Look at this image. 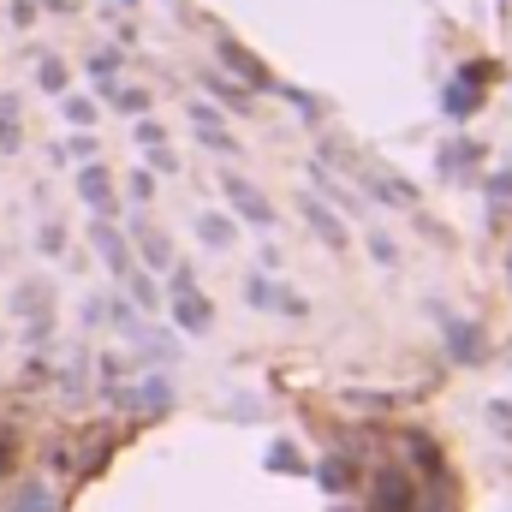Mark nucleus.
Instances as JSON below:
<instances>
[{
	"mask_svg": "<svg viewBox=\"0 0 512 512\" xmlns=\"http://www.w3.org/2000/svg\"><path fill=\"white\" fill-rule=\"evenodd\" d=\"M167 286H173V322L185 328V334H209V322H215V310H209V298L197 292V280H191V268H167Z\"/></svg>",
	"mask_w": 512,
	"mask_h": 512,
	"instance_id": "nucleus-1",
	"label": "nucleus"
},
{
	"mask_svg": "<svg viewBox=\"0 0 512 512\" xmlns=\"http://www.w3.org/2000/svg\"><path fill=\"white\" fill-rule=\"evenodd\" d=\"M215 60L239 78V84H251V90H274V78H268V66L256 60L251 48H239L233 36H215Z\"/></svg>",
	"mask_w": 512,
	"mask_h": 512,
	"instance_id": "nucleus-2",
	"label": "nucleus"
},
{
	"mask_svg": "<svg viewBox=\"0 0 512 512\" xmlns=\"http://www.w3.org/2000/svg\"><path fill=\"white\" fill-rule=\"evenodd\" d=\"M221 185H227V197H233V209H239V215H245L251 227H262V233L274 227V209H268V197H262V191H251V185H245L239 173H227Z\"/></svg>",
	"mask_w": 512,
	"mask_h": 512,
	"instance_id": "nucleus-3",
	"label": "nucleus"
},
{
	"mask_svg": "<svg viewBox=\"0 0 512 512\" xmlns=\"http://www.w3.org/2000/svg\"><path fill=\"white\" fill-rule=\"evenodd\" d=\"M18 298H24L18 310H24L30 340H42V334H48V322H54V316H48V286H42V280H24V286H18Z\"/></svg>",
	"mask_w": 512,
	"mask_h": 512,
	"instance_id": "nucleus-4",
	"label": "nucleus"
},
{
	"mask_svg": "<svg viewBox=\"0 0 512 512\" xmlns=\"http://www.w3.org/2000/svg\"><path fill=\"white\" fill-rule=\"evenodd\" d=\"M245 298H251V304H262V310H286V316H304V298L280 292V286H274V280H262V274H251V280H245Z\"/></svg>",
	"mask_w": 512,
	"mask_h": 512,
	"instance_id": "nucleus-5",
	"label": "nucleus"
},
{
	"mask_svg": "<svg viewBox=\"0 0 512 512\" xmlns=\"http://www.w3.org/2000/svg\"><path fill=\"white\" fill-rule=\"evenodd\" d=\"M78 197H84L90 209H102V215H108V209H114V173L90 161V167L78 173Z\"/></svg>",
	"mask_w": 512,
	"mask_h": 512,
	"instance_id": "nucleus-6",
	"label": "nucleus"
},
{
	"mask_svg": "<svg viewBox=\"0 0 512 512\" xmlns=\"http://www.w3.org/2000/svg\"><path fill=\"white\" fill-rule=\"evenodd\" d=\"M90 239H96L102 262L114 268V280H126V274H131V245H126V239H120V233H114L108 221H96V233H90Z\"/></svg>",
	"mask_w": 512,
	"mask_h": 512,
	"instance_id": "nucleus-7",
	"label": "nucleus"
},
{
	"mask_svg": "<svg viewBox=\"0 0 512 512\" xmlns=\"http://www.w3.org/2000/svg\"><path fill=\"white\" fill-rule=\"evenodd\" d=\"M441 328H447V340H453V358H459V364H477V358H483V334H477L471 322L441 316Z\"/></svg>",
	"mask_w": 512,
	"mask_h": 512,
	"instance_id": "nucleus-8",
	"label": "nucleus"
},
{
	"mask_svg": "<svg viewBox=\"0 0 512 512\" xmlns=\"http://www.w3.org/2000/svg\"><path fill=\"white\" fill-rule=\"evenodd\" d=\"M191 126H197V137H203L209 149H221V155H239V143L221 131V114H215V108H203V102H197V108H191Z\"/></svg>",
	"mask_w": 512,
	"mask_h": 512,
	"instance_id": "nucleus-9",
	"label": "nucleus"
},
{
	"mask_svg": "<svg viewBox=\"0 0 512 512\" xmlns=\"http://www.w3.org/2000/svg\"><path fill=\"white\" fill-rule=\"evenodd\" d=\"M304 221L316 227V239H322L328 251H346V227H340V221H334V215H328L316 197H304Z\"/></svg>",
	"mask_w": 512,
	"mask_h": 512,
	"instance_id": "nucleus-10",
	"label": "nucleus"
},
{
	"mask_svg": "<svg viewBox=\"0 0 512 512\" xmlns=\"http://www.w3.org/2000/svg\"><path fill=\"white\" fill-rule=\"evenodd\" d=\"M197 233H203V245H215V251H227V245H233V221H227V215H203V221H197Z\"/></svg>",
	"mask_w": 512,
	"mask_h": 512,
	"instance_id": "nucleus-11",
	"label": "nucleus"
},
{
	"mask_svg": "<svg viewBox=\"0 0 512 512\" xmlns=\"http://www.w3.org/2000/svg\"><path fill=\"white\" fill-rule=\"evenodd\" d=\"M18 137H24V131H18V102H12V96H0V149L12 155V149H18Z\"/></svg>",
	"mask_w": 512,
	"mask_h": 512,
	"instance_id": "nucleus-12",
	"label": "nucleus"
},
{
	"mask_svg": "<svg viewBox=\"0 0 512 512\" xmlns=\"http://www.w3.org/2000/svg\"><path fill=\"white\" fill-rule=\"evenodd\" d=\"M137 245H143V262L149 268H173V245L161 233H137Z\"/></svg>",
	"mask_w": 512,
	"mask_h": 512,
	"instance_id": "nucleus-13",
	"label": "nucleus"
},
{
	"mask_svg": "<svg viewBox=\"0 0 512 512\" xmlns=\"http://www.w3.org/2000/svg\"><path fill=\"white\" fill-rule=\"evenodd\" d=\"M120 399H137V405H149V411H167V405H173V387L167 382H143L137 393H120Z\"/></svg>",
	"mask_w": 512,
	"mask_h": 512,
	"instance_id": "nucleus-14",
	"label": "nucleus"
},
{
	"mask_svg": "<svg viewBox=\"0 0 512 512\" xmlns=\"http://www.w3.org/2000/svg\"><path fill=\"white\" fill-rule=\"evenodd\" d=\"M90 78H96V90H114V78H120V54H90Z\"/></svg>",
	"mask_w": 512,
	"mask_h": 512,
	"instance_id": "nucleus-15",
	"label": "nucleus"
},
{
	"mask_svg": "<svg viewBox=\"0 0 512 512\" xmlns=\"http://www.w3.org/2000/svg\"><path fill=\"white\" fill-rule=\"evenodd\" d=\"M405 495H411L405 483H393V477H382V489H376V512H405V507H411Z\"/></svg>",
	"mask_w": 512,
	"mask_h": 512,
	"instance_id": "nucleus-16",
	"label": "nucleus"
},
{
	"mask_svg": "<svg viewBox=\"0 0 512 512\" xmlns=\"http://www.w3.org/2000/svg\"><path fill=\"white\" fill-rule=\"evenodd\" d=\"M102 96H108L120 114H143V108H149V96H143V90H120V84H114V90H102Z\"/></svg>",
	"mask_w": 512,
	"mask_h": 512,
	"instance_id": "nucleus-17",
	"label": "nucleus"
},
{
	"mask_svg": "<svg viewBox=\"0 0 512 512\" xmlns=\"http://www.w3.org/2000/svg\"><path fill=\"white\" fill-rule=\"evenodd\" d=\"M471 108H477V90H471V84H453V90H447V114H453V120H465Z\"/></svg>",
	"mask_w": 512,
	"mask_h": 512,
	"instance_id": "nucleus-18",
	"label": "nucleus"
},
{
	"mask_svg": "<svg viewBox=\"0 0 512 512\" xmlns=\"http://www.w3.org/2000/svg\"><path fill=\"white\" fill-rule=\"evenodd\" d=\"M66 84H72L66 66H60V60H42V90H48V96H66Z\"/></svg>",
	"mask_w": 512,
	"mask_h": 512,
	"instance_id": "nucleus-19",
	"label": "nucleus"
},
{
	"mask_svg": "<svg viewBox=\"0 0 512 512\" xmlns=\"http://www.w3.org/2000/svg\"><path fill=\"white\" fill-rule=\"evenodd\" d=\"M66 120H72V126H90V120H96V108H90L84 96H66Z\"/></svg>",
	"mask_w": 512,
	"mask_h": 512,
	"instance_id": "nucleus-20",
	"label": "nucleus"
},
{
	"mask_svg": "<svg viewBox=\"0 0 512 512\" xmlns=\"http://www.w3.org/2000/svg\"><path fill=\"white\" fill-rule=\"evenodd\" d=\"M137 143H143V149H167V137H161L155 120H137Z\"/></svg>",
	"mask_w": 512,
	"mask_h": 512,
	"instance_id": "nucleus-21",
	"label": "nucleus"
},
{
	"mask_svg": "<svg viewBox=\"0 0 512 512\" xmlns=\"http://www.w3.org/2000/svg\"><path fill=\"white\" fill-rule=\"evenodd\" d=\"M203 84H209V90H215V96H221V102H233V108H239V102H245V96H239V90H233V84H227V78H221V72H209V78H203Z\"/></svg>",
	"mask_w": 512,
	"mask_h": 512,
	"instance_id": "nucleus-22",
	"label": "nucleus"
},
{
	"mask_svg": "<svg viewBox=\"0 0 512 512\" xmlns=\"http://www.w3.org/2000/svg\"><path fill=\"white\" fill-rule=\"evenodd\" d=\"M42 251H48V256H60V251H66V233H60V227H54V221H48V227H42Z\"/></svg>",
	"mask_w": 512,
	"mask_h": 512,
	"instance_id": "nucleus-23",
	"label": "nucleus"
},
{
	"mask_svg": "<svg viewBox=\"0 0 512 512\" xmlns=\"http://www.w3.org/2000/svg\"><path fill=\"white\" fill-rule=\"evenodd\" d=\"M12 24L30 30V24H36V6H30V0H12Z\"/></svg>",
	"mask_w": 512,
	"mask_h": 512,
	"instance_id": "nucleus-24",
	"label": "nucleus"
},
{
	"mask_svg": "<svg viewBox=\"0 0 512 512\" xmlns=\"http://www.w3.org/2000/svg\"><path fill=\"white\" fill-rule=\"evenodd\" d=\"M131 197L149 203V197H155V179H149V173H131Z\"/></svg>",
	"mask_w": 512,
	"mask_h": 512,
	"instance_id": "nucleus-25",
	"label": "nucleus"
},
{
	"mask_svg": "<svg viewBox=\"0 0 512 512\" xmlns=\"http://www.w3.org/2000/svg\"><path fill=\"white\" fill-rule=\"evenodd\" d=\"M465 161H477V149H471V143H459L453 155H441V167H465Z\"/></svg>",
	"mask_w": 512,
	"mask_h": 512,
	"instance_id": "nucleus-26",
	"label": "nucleus"
},
{
	"mask_svg": "<svg viewBox=\"0 0 512 512\" xmlns=\"http://www.w3.org/2000/svg\"><path fill=\"white\" fill-rule=\"evenodd\" d=\"M30 6H48V12H66L72 0H30Z\"/></svg>",
	"mask_w": 512,
	"mask_h": 512,
	"instance_id": "nucleus-27",
	"label": "nucleus"
},
{
	"mask_svg": "<svg viewBox=\"0 0 512 512\" xmlns=\"http://www.w3.org/2000/svg\"><path fill=\"white\" fill-rule=\"evenodd\" d=\"M126 6H131V0H126Z\"/></svg>",
	"mask_w": 512,
	"mask_h": 512,
	"instance_id": "nucleus-28",
	"label": "nucleus"
}]
</instances>
